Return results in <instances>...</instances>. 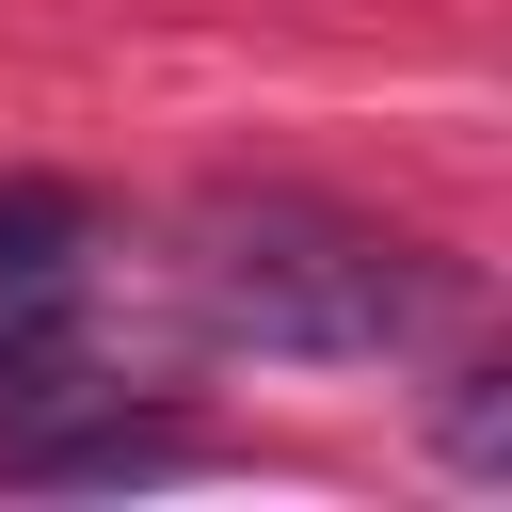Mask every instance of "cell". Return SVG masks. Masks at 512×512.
<instances>
[{
  "label": "cell",
  "mask_w": 512,
  "mask_h": 512,
  "mask_svg": "<svg viewBox=\"0 0 512 512\" xmlns=\"http://www.w3.org/2000/svg\"><path fill=\"white\" fill-rule=\"evenodd\" d=\"M432 448H448V480H512V368H496V352H480V368H448Z\"/></svg>",
  "instance_id": "obj_4"
},
{
  "label": "cell",
  "mask_w": 512,
  "mask_h": 512,
  "mask_svg": "<svg viewBox=\"0 0 512 512\" xmlns=\"http://www.w3.org/2000/svg\"><path fill=\"white\" fill-rule=\"evenodd\" d=\"M160 272L208 352H304V368H400L464 320V272L432 240L320 208V192H192Z\"/></svg>",
  "instance_id": "obj_1"
},
{
  "label": "cell",
  "mask_w": 512,
  "mask_h": 512,
  "mask_svg": "<svg viewBox=\"0 0 512 512\" xmlns=\"http://www.w3.org/2000/svg\"><path fill=\"white\" fill-rule=\"evenodd\" d=\"M80 304H96V208L64 176H0V368L80 336Z\"/></svg>",
  "instance_id": "obj_3"
},
{
  "label": "cell",
  "mask_w": 512,
  "mask_h": 512,
  "mask_svg": "<svg viewBox=\"0 0 512 512\" xmlns=\"http://www.w3.org/2000/svg\"><path fill=\"white\" fill-rule=\"evenodd\" d=\"M224 464V432L208 416H144L128 384H48V400H16L0 416V480H32V496H112V480H208Z\"/></svg>",
  "instance_id": "obj_2"
}]
</instances>
